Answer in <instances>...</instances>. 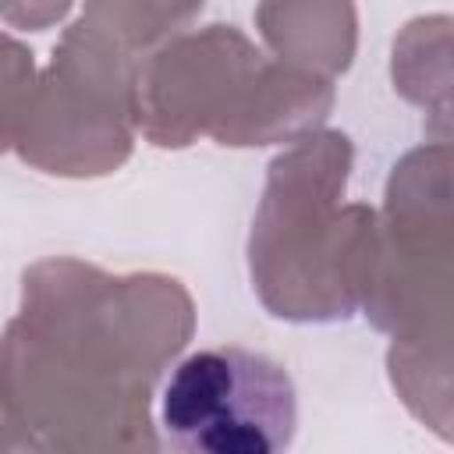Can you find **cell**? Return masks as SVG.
<instances>
[{
	"mask_svg": "<svg viewBox=\"0 0 454 454\" xmlns=\"http://www.w3.org/2000/svg\"><path fill=\"white\" fill-rule=\"evenodd\" d=\"M192 333L174 277H110L78 259L25 270L21 312L0 337L4 426H149V387Z\"/></svg>",
	"mask_w": 454,
	"mask_h": 454,
	"instance_id": "obj_1",
	"label": "cell"
},
{
	"mask_svg": "<svg viewBox=\"0 0 454 454\" xmlns=\"http://www.w3.org/2000/svg\"><path fill=\"white\" fill-rule=\"evenodd\" d=\"M351 170V142L340 131H309L270 163L266 192L252 220L248 266L262 305L277 319L323 323L358 309L376 213L337 209Z\"/></svg>",
	"mask_w": 454,
	"mask_h": 454,
	"instance_id": "obj_2",
	"label": "cell"
},
{
	"mask_svg": "<svg viewBox=\"0 0 454 454\" xmlns=\"http://www.w3.org/2000/svg\"><path fill=\"white\" fill-rule=\"evenodd\" d=\"M138 57L92 14L64 32L53 64L32 89L18 153L46 174H110L131 153Z\"/></svg>",
	"mask_w": 454,
	"mask_h": 454,
	"instance_id": "obj_3",
	"label": "cell"
},
{
	"mask_svg": "<svg viewBox=\"0 0 454 454\" xmlns=\"http://www.w3.org/2000/svg\"><path fill=\"white\" fill-rule=\"evenodd\" d=\"M160 429L188 454H273L298 429L294 383L273 358L248 348H202L170 369Z\"/></svg>",
	"mask_w": 454,
	"mask_h": 454,
	"instance_id": "obj_4",
	"label": "cell"
},
{
	"mask_svg": "<svg viewBox=\"0 0 454 454\" xmlns=\"http://www.w3.org/2000/svg\"><path fill=\"white\" fill-rule=\"evenodd\" d=\"M262 60L234 25L177 35L135 64V121L163 149L188 145L202 131L216 138L238 114Z\"/></svg>",
	"mask_w": 454,
	"mask_h": 454,
	"instance_id": "obj_5",
	"label": "cell"
},
{
	"mask_svg": "<svg viewBox=\"0 0 454 454\" xmlns=\"http://www.w3.org/2000/svg\"><path fill=\"white\" fill-rule=\"evenodd\" d=\"M255 21L277 60L291 67L323 78L351 67L355 57L351 0H262Z\"/></svg>",
	"mask_w": 454,
	"mask_h": 454,
	"instance_id": "obj_6",
	"label": "cell"
},
{
	"mask_svg": "<svg viewBox=\"0 0 454 454\" xmlns=\"http://www.w3.org/2000/svg\"><path fill=\"white\" fill-rule=\"evenodd\" d=\"M32 74H35L32 50H25L18 39L0 32V153L18 138L21 117L35 89Z\"/></svg>",
	"mask_w": 454,
	"mask_h": 454,
	"instance_id": "obj_7",
	"label": "cell"
},
{
	"mask_svg": "<svg viewBox=\"0 0 454 454\" xmlns=\"http://www.w3.org/2000/svg\"><path fill=\"white\" fill-rule=\"evenodd\" d=\"M71 0H0V14L21 28H46L67 14Z\"/></svg>",
	"mask_w": 454,
	"mask_h": 454,
	"instance_id": "obj_8",
	"label": "cell"
}]
</instances>
